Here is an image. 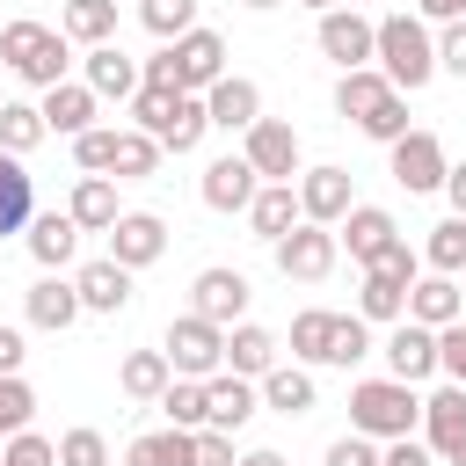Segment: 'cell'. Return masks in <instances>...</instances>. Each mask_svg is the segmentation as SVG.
Listing matches in <instances>:
<instances>
[{"mask_svg": "<svg viewBox=\"0 0 466 466\" xmlns=\"http://www.w3.org/2000/svg\"><path fill=\"white\" fill-rule=\"evenodd\" d=\"M415 422H422L415 386H400V379H357L350 386V430L357 437L393 444V437H415Z\"/></svg>", "mask_w": 466, "mask_h": 466, "instance_id": "6da1fadb", "label": "cell"}, {"mask_svg": "<svg viewBox=\"0 0 466 466\" xmlns=\"http://www.w3.org/2000/svg\"><path fill=\"white\" fill-rule=\"evenodd\" d=\"M379 73H386L400 95L430 87V73H437V36H430L415 15H386V22H379Z\"/></svg>", "mask_w": 466, "mask_h": 466, "instance_id": "7a4b0ae2", "label": "cell"}, {"mask_svg": "<svg viewBox=\"0 0 466 466\" xmlns=\"http://www.w3.org/2000/svg\"><path fill=\"white\" fill-rule=\"evenodd\" d=\"M0 58L15 66V80L29 87H58L66 80V29H44V22H7L0 29Z\"/></svg>", "mask_w": 466, "mask_h": 466, "instance_id": "3957f363", "label": "cell"}, {"mask_svg": "<svg viewBox=\"0 0 466 466\" xmlns=\"http://www.w3.org/2000/svg\"><path fill=\"white\" fill-rule=\"evenodd\" d=\"M408 291H415V248H408V240H393V248L364 269L357 313H364V320H408Z\"/></svg>", "mask_w": 466, "mask_h": 466, "instance_id": "277c9868", "label": "cell"}, {"mask_svg": "<svg viewBox=\"0 0 466 466\" xmlns=\"http://www.w3.org/2000/svg\"><path fill=\"white\" fill-rule=\"evenodd\" d=\"M167 364H175V379H218V364H226V328H211L204 313H182V320H167Z\"/></svg>", "mask_w": 466, "mask_h": 466, "instance_id": "5b68a950", "label": "cell"}, {"mask_svg": "<svg viewBox=\"0 0 466 466\" xmlns=\"http://www.w3.org/2000/svg\"><path fill=\"white\" fill-rule=\"evenodd\" d=\"M167 58H175V87H182V95H211V87L226 80V36H218V29H189V36H175Z\"/></svg>", "mask_w": 466, "mask_h": 466, "instance_id": "8992f818", "label": "cell"}, {"mask_svg": "<svg viewBox=\"0 0 466 466\" xmlns=\"http://www.w3.org/2000/svg\"><path fill=\"white\" fill-rule=\"evenodd\" d=\"M335 226H313V218H299L284 240H277V269L284 277H299V284H320L328 269H335Z\"/></svg>", "mask_w": 466, "mask_h": 466, "instance_id": "52a82bcc", "label": "cell"}, {"mask_svg": "<svg viewBox=\"0 0 466 466\" xmlns=\"http://www.w3.org/2000/svg\"><path fill=\"white\" fill-rule=\"evenodd\" d=\"M320 51H328L342 73H357V66L379 58V22H364L357 7H328V15H320Z\"/></svg>", "mask_w": 466, "mask_h": 466, "instance_id": "ba28073f", "label": "cell"}, {"mask_svg": "<svg viewBox=\"0 0 466 466\" xmlns=\"http://www.w3.org/2000/svg\"><path fill=\"white\" fill-rule=\"evenodd\" d=\"M240 153H248V167H255L262 182H291V175H299V131H291L284 116H262Z\"/></svg>", "mask_w": 466, "mask_h": 466, "instance_id": "9c48e42d", "label": "cell"}, {"mask_svg": "<svg viewBox=\"0 0 466 466\" xmlns=\"http://www.w3.org/2000/svg\"><path fill=\"white\" fill-rule=\"evenodd\" d=\"M444 175H451V160H444L437 131H408V138L393 146V182H400L408 197H422V189H444Z\"/></svg>", "mask_w": 466, "mask_h": 466, "instance_id": "30bf717a", "label": "cell"}, {"mask_svg": "<svg viewBox=\"0 0 466 466\" xmlns=\"http://www.w3.org/2000/svg\"><path fill=\"white\" fill-rule=\"evenodd\" d=\"M299 211H306L313 226H342V218L357 211L350 167H306V175H299Z\"/></svg>", "mask_w": 466, "mask_h": 466, "instance_id": "8fae6325", "label": "cell"}, {"mask_svg": "<svg viewBox=\"0 0 466 466\" xmlns=\"http://www.w3.org/2000/svg\"><path fill=\"white\" fill-rule=\"evenodd\" d=\"M189 291H197L189 313H204L211 328H240V313H248V277L240 269H197Z\"/></svg>", "mask_w": 466, "mask_h": 466, "instance_id": "7c38bea8", "label": "cell"}, {"mask_svg": "<svg viewBox=\"0 0 466 466\" xmlns=\"http://www.w3.org/2000/svg\"><path fill=\"white\" fill-rule=\"evenodd\" d=\"M437 371V328H422V320H400L393 335H386V379H400V386H422Z\"/></svg>", "mask_w": 466, "mask_h": 466, "instance_id": "4fadbf2b", "label": "cell"}, {"mask_svg": "<svg viewBox=\"0 0 466 466\" xmlns=\"http://www.w3.org/2000/svg\"><path fill=\"white\" fill-rule=\"evenodd\" d=\"M160 255H167V226H160L153 211H124V218L109 226V262L146 269V262H160Z\"/></svg>", "mask_w": 466, "mask_h": 466, "instance_id": "5bb4252c", "label": "cell"}, {"mask_svg": "<svg viewBox=\"0 0 466 466\" xmlns=\"http://www.w3.org/2000/svg\"><path fill=\"white\" fill-rule=\"evenodd\" d=\"M204 109H211V124H218V131H240V138H248V131L262 124V87H255V80H240V73H226V80L204 95Z\"/></svg>", "mask_w": 466, "mask_h": 466, "instance_id": "9a60e30c", "label": "cell"}, {"mask_svg": "<svg viewBox=\"0 0 466 466\" xmlns=\"http://www.w3.org/2000/svg\"><path fill=\"white\" fill-rule=\"evenodd\" d=\"M255 189H262V175L248 167V153H226V160L204 167V204H211V211H248Z\"/></svg>", "mask_w": 466, "mask_h": 466, "instance_id": "2e32d148", "label": "cell"}, {"mask_svg": "<svg viewBox=\"0 0 466 466\" xmlns=\"http://www.w3.org/2000/svg\"><path fill=\"white\" fill-rule=\"evenodd\" d=\"M335 240H350V262H364V269H371V262H379V255L400 240V226H393V211H379V204H357V211L342 218V233H335Z\"/></svg>", "mask_w": 466, "mask_h": 466, "instance_id": "e0dca14e", "label": "cell"}, {"mask_svg": "<svg viewBox=\"0 0 466 466\" xmlns=\"http://www.w3.org/2000/svg\"><path fill=\"white\" fill-rule=\"evenodd\" d=\"M73 291H80V306L87 313H124L131 306V269L124 262H80V277H73Z\"/></svg>", "mask_w": 466, "mask_h": 466, "instance_id": "ac0fdd59", "label": "cell"}, {"mask_svg": "<svg viewBox=\"0 0 466 466\" xmlns=\"http://www.w3.org/2000/svg\"><path fill=\"white\" fill-rule=\"evenodd\" d=\"M22 313H29V328H51V335H66L87 306H80V291L66 284V277H36L29 284V299H22Z\"/></svg>", "mask_w": 466, "mask_h": 466, "instance_id": "d6986e66", "label": "cell"}, {"mask_svg": "<svg viewBox=\"0 0 466 466\" xmlns=\"http://www.w3.org/2000/svg\"><path fill=\"white\" fill-rule=\"evenodd\" d=\"M95 87L87 80H58V87H44V124L51 131H66V138H80V131H95Z\"/></svg>", "mask_w": 466, "mask_h": 466, "instance_id": "ffe728a7", "label": "cell"}, {"mask_svg": "<svg viewBox=\"0 0 466 466\" xmlns=\"http://www.w3.org/2000/svg\"><path fill=\"white\" fill-rule=\"evenodd\" d=\"M255 400H262V386H248L240 371H218V379H204V408H211V430H240L248 415H255Z\"/></svg>", "mask_w": 466, "mask_h": 466, "instance_id": "44dd1931", "label": "cell"}, {"mask_svg": "<svg viewBox=\"0 0 466 466\" xmlns=\"http://www.w3.org/2000/svg\"><path fill=\"white\" fill-rule=\"evenodd\" d=\"M66 218H73L80 233H109V226L124 218V211H116V182H109V175H80V182H73Z\"/></svg>", "mask_w": 466, "mask_h": 466, "instance_id": "7402d4cb", "label": "cell"}, {"mask_svg": "<svg viewBox=\"0 0 466 466\" xmlns=\"http://www.w3.org/2000/svg\"><path fill=\"white\" fill-rule=\"evenodd\" d=\"M299 218H306V211H299V189H291V182H262V189H255V204H248V226H255L269 248H277Z\"/></svg>", "mask_w": 466, "mask_h": 466, "instance_id": "603a6c76", "label": "cell"}, {"mask_svg": "<svg viewBox=\"0 0 466 466\" xmlns=\"http://www.w3.org/2000/svg\"><path fill=\"white\" fill-rule=\"evenodd\" d=\"M422 437H430V451H437V459L466 437V386H437V393L422 400Z\"/></svg>", "mask_w": 466, "mask_h": 466, "instance_id": "cb8c5ba5", "label": "cell"}, {"mask_svg": "<svg viewBox=\"0 0 466 466\" xmlns=\"http://www.w3.org/2000/svg\"><path fill=\"white\" fill-rule=\"evenodd\" d=\"M226 364H233L240 379H269V371H277V335L255 328V320L226 328Z\"/></svg>", "mask_w": 466, "mask_h": 466, "instance_id": "d4e9b609", "label": "cell"}, {"mask_svg": "<svg viewBox=\"0 0 466 466\" xmlns=\"http://www.w3.org/2000/svg\"><path fill=\"white\" fill-rule=\"evenodd\" d=\"M116 386H124L131 400H160V393L175 386V364H167V350H131V357L116 364Z\"/></svg>", "mask_w": 466, "mask_h": 466, "instance_id": "484cf974", "label": "cell"}, {"mask_svg": "<svg viewBox=\"0 0 466 466\" xmlns=\"http://www.w3.org/2000/svg\"><path fill=\"white\" fill-rule=\"evenodd\" d=\"M124 466H197V430H146L131 437Z\"/></svg>", "mask_w": 466, "mask_h": 466, "instance_id": "4316f807", "label": "cell"}, {"mask_svg": "<svg viewBox=\"0 0 466 466\" xmlns=\"http://www.w3.org/2000/svg\"><path fill=\"white\" fill-rule=\"evenodd\" d=\"M386 95H400V87H393L386 73H371V66H357V73H342V80H335V109H342L350 124H364Z\"/></svg>", "mask_w": 466, "mask_h": 466, "instance_id": "83f0119b", "label": "cell"}, {"mask_svg": "<svg viewBox=\"0 0 466 466\" xmlns=\"http://www.w3.org/2000/svg\"><path fill=\"white\" fill-rule=\"evenodd\" d=\"M73 248H80V226H73L66 211H44V218H29V255H36L44 269H66V262H73Z\"/></svg>", "mask_w": 466, "mask_h": 466, "instance_id": "f1b7e54d", "label": "cell"}, {"mask_svg": "<svg viewBox=\"0 0 466 466\" xmlns=\"http://www.w3.org/2000/svg\"><path fill=\"white\" fill-rule=\"evenodd\" d=\"M459 284L451 277H415V291H408V320H422V328H451L459 320Z\"/></svg>", "mask_w": 466, "mask_h": 466, "instance_id": "f546056e", "label": "cell"}, {"mask_svg": "<svg viewBox=\"0 0 466 466\" xmlns=\"http://www.w3.org/2000/svg\"><path fill=\"white\" fill-rule=\"evenodd\" d=\"M204 131H211L204 95H175V109H167V124H160V153H197Z\"/></svg>", "mask_w": 466, "mask_h": 466, "instance_id": "4dcf8cb0", "label": "cell"}, {"mask_svg": "<svg viewBox=\"0 0 466 466\" xmlns=\"http://www.w3.org/2000/svg\"><path fill=\"white\" fill-rule=\"evenodd\" d=\"M58 29L73 36V44H109L116 36V0H66V15H58Z\"/></svg>", "mask_w": 466, "mask_h": 466, "instance_id": "1f68e13d", "label": "cell"}, {"mask_svg": "<svg viewBox=\"0 0 466 466\" xmlns=\"http://www.w3.org/2000/svg\"><path fill=\"white\" fill-rule=\"evenodd\" d=\"M29 204H36V182L15 153H0V233H22L29 226Z\"/></svg>", "mask_w": 466, "mask_h": 466, "instance_id": "d6a6232c", "label": "cell"}, {"mask_svg": "<svg viewBox=\"0 0 466 466\" xmlns=\"http://www.w3.org/2000/svg\"><path fill=\"white\" fill-rule=\"evenodd\" d=\"M138 80H146V73H138L116 44H95V51H87V87H95V95H138Z\"/></svg>", "mask_w": 466, "mask_h": 466, "instance_id": "836d02e7", "label": "cell"}, {"mask_svg": "<svg viewBox=\"0 0 466 466\" xmlns=\"http://www.w3.org/2000/svg\"><path fill=\"white\" fill-rule=\"evenodd\" d=\"M335 320H342V313H328V306H306V313L291 320V357H306V364H328V357H335Z\"/></svg>", "mask_w": 466, "mask_h": 466, "instance_id": "e575fe53", "label": "cell"}, {"mask_svg": "<svg viewBox=\"0 0 466 466\" xmlns=\"http://www.w3.org/2000/svg\"><path fill=\"white\" fill-rule=\"evenodd\" d=\"M262 408H277V415H306V408H313V379H306L299 364H277V371L262 379Z\"/></svg>", "mask_w": 466, "mask_h": 466, "instance_id": "d590c367", "label": "cell"}, {"mask_svg": "<svg viewBox=\"0 0 466 466\" xmlns=\"http://www.w3.org/2000/svg\"><path fill=\"white\" fill-rule=\"evenodd\" d=\"M160 408H167V430H211V408H204V379H175V386L160 393Z\"/></svg>", "mask_w": 466, "mask_h": 466, "instance_id": "8d00e7d4", "label": "cell"}, {"mask_svg": "<svg viewBox=\"0 0 466 466\" xmlns=\"http://www.w3.org/2000/svg\"><path fill=\"white\" fill-rule=\"evenodd\" d=\"M44 131H51V124H44V109H29V102H0V153H15V160H22Z\"/></svg>", "mask_w": 466, "mask_h": 466, "instance_id": "74e56055", "label": "cell"}, {"mask_svg": "<svg viewBox=\"0 0 466 466\" xmlns=\"http://www.w3.org/2000/svg\"><path fill=\"white\" fill-rule=\"evenodd\" d=\"M138 22H146L160 44H175V36L197 29V0H138Z\"/></svg>", "mask_w": 466, "mask_h": 466, "instance_id": "f35d334b", "label": "cell"}, {"mask_svg": "<svg viewBox=\"0 0 466 466\" xmlns=\"http://www.w3.org/2000/svg\"><path fill=\"white\" fill-rule=\"evenodd\" d=\"M153 167H160V138L124 131V138H116V167H109V175H116V182H146Z\"/></svg>", "mask_w": 466, "mask_h": 466, "instance_id": "ab89813d", "label": "cell"}, {"mask_svg": "<svg viewBox=\"0 0 466 466\" xmlns=\"http://www.w3.org/2000/svg\"><path fill=\"white\" fill-rule=\"evenodd\" d=\"M430 269L437 277H451V269H466V218H444V226H430Z\"/></svg>", "mask_w": 466, "mask_h": 466, "instance_id": "60d3db41", "label": "cell"}, {"mask_svg": "<svg viewBox=\"0 0 466 466\" xmlns=\"http://www.w3.org/2000/svg\"><path fill=\"white\" fill-rule=\"evenodd\" d=\"M58 466H109V437L87 430V422L66 430V437H58Z\"/></svg>", "mask_w": 466, "mask_h": 466, "instance_id": "b9f144b4", "label": "cell"}, {"mask_svg": "<svg viewBox=\"0 0 466 466\" xmlns=\"http://www.w3.org/2000/svg\"><path fill=\"white\" fill-rule=\"evenodd\" d=\"M29 415H36V393L22 386V371H15V379H0V437H22V430H29Z\"/></svg>", "mask_w": 466, "mask_h": 466, "instance_id": "7bdbcfd3", "label": "cell"}, {"mask_svg": "<svg viewBox=\"0 0 466 466\" xmlns=\"http://www.w3.org/2000/svg\"><path fill=\"white\" fill-rule=\"evenodd\" d=\"M357 131H364V138H379V146H400V138H408V102H400V95H386Z\"/></svg>", "mask_w": 466, "mask_h": 466, "instance_id": "ee69618b", "label": "cell"}, {"mask_svg": "<svg viewBox=\"0 0 466 466\" xmlns=\"http://www.w3.org/2000/svg\"><path fill=\"white\" fill-rule=\"evenodd\" d=\"M116 138H124V131H102V124H95V131L73 138V160H80L87 175H109V167H116Z\"/></svg>", "mask_w": 466, "mask_h": 466, "instance_id": "f6af8a7d", "label": "cell"}, {"mask_svg": "<svg viewBox=\"0 0 466 466\" xmlns=\"http://www.w3.org/2000/svg\"><path fill=\"white\" fill-rule=\"evenodd\" d=\"M357 357H371V320H364V313H342V320H335V357H328V364H357Z\"/></svg>", "mask_w": 466, "mask_h": 466, "instance_id": "bcb514c9", "label": "cell"}, {"mask_svg": "<svg viewBox=\"0 0 466 466\" xmlns=\"http://www.w3.org/2000/svg\"><path fill=\"white\" fill-rule=\"evenodd\" d=\"M0 466H58V444H51V437H36V430H22V437H7V444H0Z\"/></svg>", "mask_w": 466, "mask_h": 466, "instance_id": "7dc6e473", "label": "cell"}, {"mask_svg": "<svg viewBox=\"0 0 466 466\" xmlns=\"http://www.w3.org/2000/svg\"><path fill=\"white\" fill-rule=\"evenodd\" d=\"M437 371H444L451 386H466V320L437 328Z\"/></svg>", "mask_w": 466, "mask_h": 466, "instance_id": "c3c4849f", "label": "cell"}, {"mask_svg": "<svg viewBox=\"0 0 466 466\" xmlns=\"http://www.w3.org/2000/svg\"><path fill=\"white\" fill-rule=\"evenodd\" d=\"M328 466H379V444L350 430V437H335V444H328Z\"/></svg>", "mask_w": 466, "mask_h": 466, "instance_id": "681fc988", "label": "cell"}, {"mask_svg": "<svg viewBox=\"0 0 466 466\" xmlns=\"http://www.w3.org/2000/svg\"><path fill=\"white\" fill-rule=\"evenodd\" d=\"M437 66L466 80V22H444V36H437Z\"/></svg>", "mask_w": 466, "mask_h": 466, "instance_id": "f907efd6", "label": "cell"}, {"mask_svg": "<svg viewBox=\"0 0 466 466\" xmlns=\"http://www.w3.org/2000/svg\"><path fill=\"white\" fill-rule=\"evenodd\" d=\"M379 466H437V451H430L422 437H393V444L379 451Z\"/></svg>", "mask_w": 466, "mask_h": 466, "instance_id": "816d5d0a", "label": "cell"}, {"mask_svg": "<svg viewBox=\"0 0 466 466\" xmlns=\"http://www.w3.org/2000/svg\"><path fill=\"white\" fill-rule=\"evenodd\" d=\"M197 466H240L233 459V437L226 430H197Z\"/></svg>", "mask_w": 466, "mask_h": 466, "instance_id": "f5cc1de1", "label": "cell"}, {"mask_svg": "<svg viewBox=\"0 0 466 466\" xmlns=\"http://www.w3.org/2000/svg\"><path fill=\"white\" fill-rule=\"evenodd\" d=\"M22 357H29V350H22V328H0V379H15Z\"/></svg>", "mask_w": 466, "mask_h": 466, "instance_id": "db71d44e", "label": "cell"}, {"mask_svg": "<svg viewBox=\"0 0 466 466\" xmlns=\"http://www.w3.org/2000/svg\"><path fill=\"white\" fill-rule=\"evenodd\" d=\"M444 197H451V218H466V160L444 175Z\"/></svg>", "mask_w": 466, "mask_h": 466, "instance_id": "11a10c76", "label": "cell"}, {"mask_svg": "<svg viewBox=\"0 0 466 466\" xmlns=\"http://www.w3.org/2000/svg\"><path fill=\"white\" fill-rule=\"evenodd\" d=\"M430 22H466V0H415Z\"/></svg>", "mask_w": 466, "mask_h": 466, "instance_id": "9f6ffc18", "label": "cell"}, {"mask_svg": "<svg viewBox=\"0 0 466 466\" xmlns=\"http://www.w3.org/2000/svg\"><path fill=\"white\" fill-rule=\"evenodd\" d=\"M240 466H284V459H277V451H248Z\"/></svg>", "mask_w": 466, "mask_h": 466, "instance_id": "6f0895ef", "label": "cell"}, {"mask_svg": "<svg viewBox=\"0 0 466 466\" xmlns=\"http://www.w3.org/2000/svg\"><path fill=\"white\" fill-rule=\"evenodd\" d=\"M444 466H466V437H459V444H451V451H444Z\"/></svg>", "mask_w": 466, "mask_h": 466, "instance_id": "680465c9", "label": "cell"}, {"mask_svg": "<svg viewBox=\"0 0 466 466\" xmlns=\"http://www.w3.org/2000/svg\"><path fill=\"white\" fill-rule=\"evenodd\" d=\"M240 7H284V0H240Z\"/></svg>", "mask_w": 466, "mask_h": 466, "instance_id": "91938a15", "label": "cell"}, {"mask_svg": "<svg viewBox=\"0 0 466 466\" xmlns=\"http://www.w3.org/2000/svg\"><path fill=\"white\" fill-rule=\"evenodd\" d=\"M306 7H320V15H328V7H335V0H306Z\"/></svg>", "mask_w": 466, "mask_h": 466, "instance_id": "94428289", "label": "cell"}]
</instances>
